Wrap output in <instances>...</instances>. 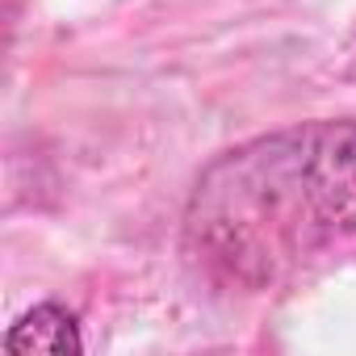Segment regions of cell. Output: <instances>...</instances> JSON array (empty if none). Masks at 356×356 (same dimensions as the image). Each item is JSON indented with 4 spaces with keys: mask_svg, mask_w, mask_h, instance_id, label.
<instances>
[{
    "mask_svg": "<svg viewBox=\"0 0 356 356\" xmlns=\"http://www.w3.org/2000/svg\"><path fill=\"white\" fill-rule=\"evenodd\" d=\"M356 235V122H306L218 155L189 197V256L264 289Z\"/></svg>",
    "mask_w": 356,
    "mask_h": 356,
    "instance_id": "6da1fadb",
    "label": "cell"
},
{
    "mask_svg": "<svg viewBox=\"0 0 356 356\" xmlns=\"http://www.w3.org/2000/svg\"><path fill=\"white\" fill-rule=\"evenodd\" d=\"M5 348L13 356H76L84 348L76 314L59 302H42L34 310H26L9 331H5Z\"/></svg>",
    "mask_w": 356,
    "mask_h": 356,
    "instance_id": "7a4b0ae2",
    "label": "cell"
}]
</instances>
